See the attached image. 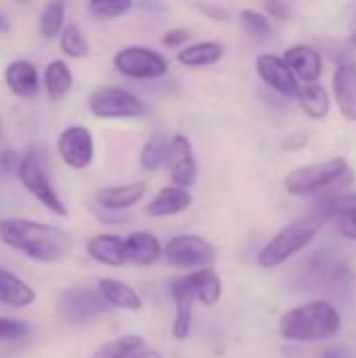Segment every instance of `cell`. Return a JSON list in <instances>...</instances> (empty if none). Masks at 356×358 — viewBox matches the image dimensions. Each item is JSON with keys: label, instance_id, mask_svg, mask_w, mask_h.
Masks as SVG:
<instances>
[{"label": "cell", "instance_id": "cell-1", "mask_svg": "<svg viewBox=\"0 0 356 358\" xmlns=\"http://www.w3.org/2000/svg\"><path fill=\"white\" fill-rule=\"evenodd\" d=\"M0 243L42 264H55L71 252L69 231L29 218H2Z\"/></svg>", "mask_w": 356, "mask_h": 358}, {"label": "cell", "instance_id": "cell-2", "mask_svg": "<svg viewBox=\"0 0 356 358\" xmlns=\"http://www.w3.org/2000/svg\"><path fill=\"white\" fill-rule=\"evenodd\" d=\"M342 317L327 300H315L290 308L279 321V336L287 342H323L338 336Z\"/></svg>", "mask_w": 356, "mask_h": 358}, {"label": "cell", "instance_id": "cell-3", "mask_svg": "<svg viewBox=\"0 0 356 358\" xmlns=\"http://www.w3.org/2000/svg\"><path fill=\"white\" fill-rule=\"evenodd\" d=\"M329 218L315 212L308 216H302L290 224H285L260 252H258V266L262 268H277L283 262H287L290 258H294L298 252H302L304 248H308L315 237L319 235V231L325 227Z\"/></svg>", "mask_w": 356, "mask_h": 358}, {"label": "cell", "instance_id": "cell-4", "mask_svg": "<svg viewBox=\"0 0 356 358\" xmlns=\"http://www.w3.org/2000/svg\"><path fill=\"white\" fill-rule=\"evenodd\" d=\"M348 172H350V166L344 157H332L325 162L294 168L285 176L283 187L294 197H308V195L321 193L338 185L344 176H348Z\"/></svg>", "mask_w": 356, "mask_h": 358}, {"label": "cell", "instance_id": "cell-5", "mask_svg": "<svg viewBox=\"0 0 356 358\" xmlns=\"http://www.w3.org/2000/svg\"><path fill=\"white\" fill-rule=\"evenodd\" d=\"M17 178L23 185V189L36 201H40V206H44L50 214H55V216H67L65 201L57 193V189H55L52 180L48 178V172L42 166V162H40V157H38L36 151H25L19 157Z\"/></svg>", "mask_w": 356, "mask_h": 358}, {"label": "cell", "instance_id": "cell-6", "mask_svg": "<svg viewBox=\"0 0 356 358\" xmlns=\"http://www.w3.org/2000/svg\"><path fill=\"white\" fill-rule=\"evenodd\" d=\"M113 69L130 80H159L168 76L170 61L145 44H128L113 55Z\"/></svg>", "mask_w": 356, "mask_h": 358}, {"label": "cell", "instance_id": "cell-7", "mask_svg": "<svg viewBox=\"0 0 356 358\" xmlns=\"http://www.w3.org/2000/svg\"><path fill=\"white\" fill-rule=\"evenodd\" d=\"M88 111L97 120H130L147 113L145 103L120 86H99L88 96Z\"/></svg>", "mask_w": 356, "mask_h": 358}, {"label": "cell", "instance_id": "cell-8", "mask_svg": "<svg viewBox=\"0 0 356 358\" xmlns=\"http://www.w3.org/2000/svg\"><path fill=\"white\" fill-rule=\"evenodd\" d=\"M164 258L172 266L180 268H212L218 260V250L214 243L208 239L193 235V233H183L174 235L166 241L164 245Z\"/></svg>", "mask_w": 356, "mask_h": 358}, {"label": "cell", "instance_id": "cell-9", "mask_svg": "<svg viewBox=\"0 0 356 358\" xmlns=\"http://www.w3.org/2000/svg\"><path fill=\"white\" fill-rule=\"evenodd\" d=\"M94 151H97V147H94L92 132L82 124L65 126L57 136L59 159L76 172L90 168V164L94 159Z\"/></svg>", "mask_w": 356, "mask_h": 358}, {"label": "cell", "instance_id": "cell-10", "mask_svg": "<svg viewBox=\"0 0 356 358\" xmlns=\"http://www.w3.org/2000/svg\"><path fill=\"white\" fill-rule=\"evenodd\" d=\"M107 310V304L99 296L97 287H69L59 296V315L69 325H84L94 321Z\"/></svg>", "mask_w": 356, "mask_h": 358}, {"label": "cell", "instance_id": "cell-11", "mask_svg": "<svg viewBox=\"0 0 356 358\" xmlns=\"http://www.w3.org/2000/svg\"><path fill=\"white\" fill-rule=\"evenodd\" d=\"M166 168L170 172V182L180 189H191L197 180V159L191 141L185 134H174L170 138Z\"/></svg>", "mask_w": 356, "mask_h": 358}, {"label": "cell", "instance_id": "cell-12", "mask_svg": "<svg viewBox=\"0 0 356 358\" xmlns=\"http://www.w3.org/2000/svg\"><path fill=\"white\" fill-rule=\"evenodd\" d=\"M174 287L183 289L193 298V302H199L208 308L216 306L222 296V281L214 268H199L191 271L183 277H176L172 281Z\"/></svg>", "mask_w": 356, "mask_h": 358}, {"label": "cell", "instance_id": "cell-13", "mask_svg": "<svg viewBox=\"0 0 356 358\" xmlns=\"http://www.w3.org/2000/svg\"><path fill=\"white\" fill-rule=\"evenodd\" d=\"M256 73L258 78L273 88L275 92L296 99L300 92V82L296 80V76L290 71V67L285 65V61L273 52H262L256 59Z\"/></svg>", "mask_w": 356, "mask_h": 358}, {"label": "cell", "instance_id": "cell-14", "mask_svg": "<svg viewBox=\"0 0 356 358\" xmlns=\"http://www.w3.org/2000/svg\"><path fill=\"white\" fill-rule=\"evenodd\" d=\"M306 273H308V279L317 283L319 287H346L355 281L350 266L332 254L313 256L308 260Z\"/></svg>", "mask_w": 356, "mask_h": 358}, {"label": "cell", "instance_id": "cell-15", "mask_svg": "<svg viewBox=\"0 0 356 358\" xmlns=\"http://www.w3.org/2000/svg\"><path fill=\"white\" fill-rule=\"evenodd\" d=\"M2 78H4L6 88L19 99H34L42 86L40 71H38L36 63L29 59H13L4 67Z\"/></svg>", "mask_w": 356, "mask_h": 358}, {"label": "cell", "instance_id": "cell-16", "mask_svg": "<svg viewBox=\"0 0 356 358\" xmlns=\"http://www.w3.org/2000/svg\"><path fill=\"white\" fill-rule=\"evenodd\" d=\"M147 195V182L145 180H132L124 185H109L94 191V201L109 212H122L134 208L143 197Z\"/></svg>", "mask_w": 356, "mask_h": 358}, {"label": "cell", "instance_id": "cell-17", "mask_svg": "<svg viewBox=\"0 0 356 358\" xmlns=\"http://www.w3.org/2000/svg\"><path fill=\"white\" fill-rule=\"evenodd\" d=\"M281 59L285 61V65L290 67V71L296 76L298 82L304 84L319 82L323 71V57L317 48L308 44H294L283 52Z\"/></svg>", "mask_w": 356, "mask_h": 358}, {"label": "cell", "instance_id": "cell-18", "mask_svg": "<svg viewBox=\"0 0 356 358\" xmlns=\"http://www.w3.org/2000/svg\"><path fill=\"white\" fill-rule=\"evenodd\" d=\"M124 256L136 266H153L164 258V245L151 231H132L124 237Z\"/></svg>", "mask_w": 356, "mask_h": 358}, {"label": "cell", "instance_id": "cell-19", "mask_svg": "<svg viewBox=\"0 0 356 358\" xmlns=\"http://www.w3.org/2000/svg\"><path fill=\"white\" fill-rule=\"evenodd\" d=\"M334 99L344 120L356 122V63H340L334 71Z\"/></svg>", "mask_w": 356, "mask_h": 358}, {"label": "cell", "instance_id": "cell-20", "mask_svg": "<svg viewBox=\"0 0 356 358\" xmlns=\"http://www.w3.org/2000/svg\"><path fill=\"white\" fill-rule=\"evenodd\" d=\"M97 292L103 298V302L107 304V308H118V310H128V313H138L143 308V298L141 294L113 277H103L97 283Z\"/></svg>", "mask_w": 356, "mask_h": 358}, {"label": "cell", "instance_id": "cell-21", "mask_svg": "<svg viewBox=\"0 0 356 358\" xmlns=\"http://www.w3.org/2000/svg\"><path fill=\"white\" fill-rule=\"evenodd\" d=\"M191 203H193L191 191L168 185V187H162L153 195V199L147 203L145 212L153 218H168V216H176V214L187 212L191 208Z\"/></svg>", "mask_w": 356, "mask_h": 358}, {"label": "cell", "instance_id": "cell-22", "mask_svg": "<svg viewBox=\"0 0 356 358\" xmlns=\"http://www.w3.org/2000/svg\"><path fill=\"white\" fill-rule=\"evenodd\" d=\"M86 254L103 264V266H111V268H120L126 264V256H124V237L120 235H111V233H99L92 235L86 241Z\"/></svg>", "mask_w": 356, "mask_h": 358}, {"label": "cell", "instance_id": "cell-23", "mask_svg": "<svg viewBox=\"0 0 356 358\" xmlns=\"http://www.w3.org/2000/svg\"><path fill=\"white\" fill-rule=\"evenodd\" d=\"M34 302V287L8 268H0V304L8 308H27Z\"/></svg>", "mask_w": 356, "mask_h": 358}, {"label": "cell", "instance_id": "cell-24", "mask_svg": "<svg viewBox=\"0 0 356 358\" xmlns=\"http://www.w3.org/2000/svg\"><path fill=\"white\" fill-rule=\"evenodd\" d=\"M225 57V44L214 42V40H201V42H193L187 44L185 48H180L176 52V61L185 67H210L216 65L220 59Z\"/></svg>", "mask_w": 356, "mask_h": 358}, {"label": "cell", "instance_id": "cell-25", "mask_svg": "<svg viewBox=\"0 0 356 358\" xmlns=\"http://www.w3.org/2000/svg\"><path fill=\"white\" fill-rule=\"evenodd\" d=\"M42 86L52 101H61L69 94L73 86V73L63 59H52L46 63L42 73Z\"/></svg>", "mask_w": 356, "mask_h": 358}, {"label": "cell", "instance_id": "cell-26", "mask_svg": "<svg viewBox=\"0 0 356 358\" xmlns=\"http://www.w3.org/2000/svg\"><path fill=\"white\" fill-rule=\"evenodd\" d=\"M296 99H298L302 111L317 122L325 120L332 111V96H329L327 88L319 82L300 86V92Z\"/></svg>", "mask_w": 356, "mask_h": 358}, {"label": "cell", "instance_id": "cell-27", "mask_svg": "<svg viewBox=\"0 0 356 358\" xmlns=\"http://www.w3.org/2000/svg\"><path fill=\"white\" fill-rule=\"evenodd\" d=\"M170 296L174 300V323H172V336L176 342H185L191 336V323H193V298L185 294L183 289L174 287L170 283Z\"/></svg>", "mask_w": 356, "mask_h": 358}, {"label": "cell", "instance_id": "cell-28", "mask_svg": "<svg viewBox=\"0 0 356 358\" xmlns=\"http://www.w3.org/2000/svg\"><path fill=\"white\" fill-rule=\"evenodd\" d=\"M170 138H172V136H168V134H164V132H155V134L143 145L141 155H138V162H141V168H143V170L155 172V170H159L162 166H166Z\"/></svg>", "mask_w": 356, "mask_h": 358}, {"label": "cell", "instance_id": "cell-29", "mask_svg": "<svg viewBox=\"0 0 356 358\" xmlns=\"http://www.w3.org/2000/svg\"><path fill=\"white\" fill-rule=\"evenodd\" d=\"M65 13H67V6L63 2H48L44 4L42 13H40V19H38V31L44 40H55L59 38V34L63 31L65 27Z\"/></svg>", "mask_w": 356, "mask_h": 358}, {"label": "cell", "instance_id": "cell-30", "mask_svg": "<svg viewBox=\"0 0 356 358\" xmlns=\"http://www.w3.org/2000/svg\"><path fill=\"white\" fill-rule=\"evenodd\" d=\"M145 346L147 342L138 336H122L97 348V352L90 358H132Z\"/></svg>", "mask_w": 356, "mask_h": 358}, {"label": "cell", "instance_id": "cell-31", "mask_svg": "<svg viewBox=\"0 0 356 358\" xmlns=\"http://www.w3.org/2000/svg\"><path fill=\"white\" fill-rule=\"evenodd\" d=\"M59 48L69 59H84L90 52L86 36L82 34V29L76 23H69L63 27V31L59 34Z\"/></svg>", "mask_w": 356, "mask_h": 358}, {"label": "cell", "instance_id": "cell-32", "mask_svg": "<svg viewBox=\"0 0 356 358\" xmlns=\"http://www.w3.org/2000/svg\"><path fill=\"white\" fill-rule=\"evenodd\" d=\"M132 8H134V4L130 0H90L86 4V10L94 19H103V21L120 19L126 13H130Z\"/></svg>", "mask_w": 356, "mask_h": 358}, {"label": "cell", "instance_id": "cell-33", "mask_svg": "<svg viewBox=\"0 0 356 358\" xmlns=\"http://www.w3.org/2000/svg\"><path fill=\"white\" fill-rule=\"evenodd\" d=\"M239 21H241V25H243L250 34H254V36H258V38H269L271 31H273L269 17H266L264 13H260V10H254V8H243V10L239 13Z\"/></svg>", "mask_w": 356, "mask_h": 358}, {"label": "cell", "instance_id": "cell-34", "mask_svg": "<svg viewBox=\"0 0 356 358\" xmlns=\"http://www.w3.org/2000/svg\"><path fill=\"white\" fill-rule=\"evenodd\" d=\"M336 227L344 239L356 241V197H353L336 216Z\"/></svg>", "mask_w": 356, "mask_h": 358}, {"label": "cell", "instance_id": "cell-35", "mask_svg": "<svg viewBox=\"0 0 356 358\" xmlns=\"http://www.w3.org/2000/svg\"><path fill=\"white\" fill-rule=\"evenodd\" d=\"M31 327L25 321L10 319V317H0V344L6 342H19L25 336H29Z\"/></svg>", "mask_w": 356, "mask_h": 358}, {"label": "cell", "instance_id": "cell-36", "mask_svg": "<svg viewBox=\"0 0 356 358\" xmlns=\"http://www.w3.org/2000/svg\"><path fill=\"white\" fill-rule=\"evenodd\" d=\"M191 31L189 29H185V27H172V29H168L166 34H164V38H162V44L166 46V48H185L187 46V42L191 40Z\"/></svg>", "mask_w": 356, "mask_h": 358}, {"label": "cell", "instance_id": "cell-37", "mask_svg": "<svg viewBox=\"0 0 356 358\" xmlns=\"http://www.w3.org/2000/svg\"><path fill=\"white\" fill-rule=\"evenodd\" d=\"M195 8H197L199 13H204V15H206L208 19H212V21H220V23L231 21V13H229V8H225V6H220V4L204 2V4H195Z\"/></svg>", "mask_w": 356, "mask_h": 358}, {"label": "cell", "instance_id": "cell-38", "mask_svg": "<svg viewBox=\"0 0 356 358\" xmlns=\"http://www.w3.org/2000/svg\"><path fill=\"white\" fill-rule=\"evenodd\" d=\"M17 166H19V155L13 149H2L0 151V178L17 174Z\"/></svg>", "mask_w": 356, "mask_h": 358}, {"label": "cell", "instance_id": "cell-39", "mask_svg": "<svg viewBox=\"0 0 356 358\" xmlns=\"http://www.w3.org/2000/svg\"><path fill=\"white\" fill-rule=\"evenodd\" d=\"M264 15L273 17L277 21H287L292 17V8L285 2H266L264 4Z\"/></svg>", "mask_w": 356, "mask_h": 358}, {"label": "cell", "instance_id": "cell-40", "mask_svg": "<svg viewBox=\"0 0 356 358\" xmlns=\"http://www.w3.org/2000/svg\"><path fill=\"white\" fill-rule=\"evenodd\" d=\"M132 358H164L155 348H149V346H145V348H141L136 355Z\"/></svg>", "mask_w": 356, "mask_h": 358}, {"label": "cell", "instance_id": "cell-41", "mask_svg": "<svg viewBox=\"0 0 356 358\" xmlns=\"http://www.w3.org/2000/svg\"><path fill=\"white\" fill-rule=\"evenodd\" d=\"M10 31V19L6 13L0 10V34H8Z\"/></svg>", "mask_w": 356, "mask_h": 358}, {"label": "cell", "instance_id": "cell-42", "mask_svg": "<svg viewBox=\"0 0 356 358\" xmlns=\"http://www.w3.org/2000/svg\"><path fill=\"white\" fill-rule=\"evenodd\" d=\"M350 42H353V44H355V46H356V29H355V31H353V36H350Z\"/></svg>", "mask_w": 356, "mask_h": 358}, {"label": "cell", "instance_id": "cell-43", "mask_svg": "<svg viewBox=\"0 0 356 358\" xmlns=\"http://www.w3.org/2000/svg\"><path fill=\"white\" fill-rule=\"evenodd\" d=\"M0 136H2V122H0Z\"/></svg>", "mask_w": 356, "mask_h": 358}]
</instances>
